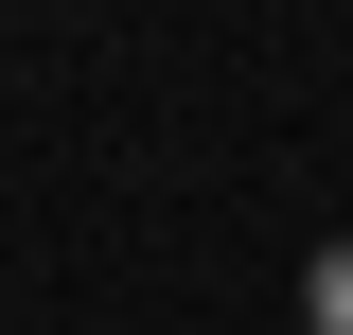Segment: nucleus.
<instances>
[{
	"instance_id": "f257e3e1",
	"label": "nucleus",
	"mask_w": 353,
	"mask_h": 335,
	"mask_svg": "<svg viewBox=\"0 0 353 335\" xmlns=\"http://www.w3.org/2000/svg\"><path fill=\"white\" fill-rule=\"evenodd\" d=\"M301 335H353V230H336V247L301 265Z\"/></svg>"
}]
</instances>
